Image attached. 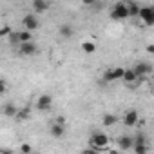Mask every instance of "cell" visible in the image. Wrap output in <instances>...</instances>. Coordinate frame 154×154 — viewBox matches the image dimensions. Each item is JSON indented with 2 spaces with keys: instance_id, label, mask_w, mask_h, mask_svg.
<instances>
[{
  "instance_id": "obj_1",
  "label": "cell",
  "mask_w": 154,
  "mask_h": 154,
  "mask_svg": "<svg viewBox=\"0 0 154 154\" xmlns=\"http://www.w3.org/2000/svg\"><path fill=\"white\" fill-rule=\"evenodd\" d=\"M107 145H109V136L103 132H94L89 140V149H94V150L105 149Z\"/></svg>"
},
{
  "instance_id": "obj_2",
  "label": "cell",
  "mask_w": 154,
  "mask_h": 154,
  "mask_svg": "<svg viewBox=\"0 0 154 154\" xmlns=\"http://www.w3.org/2000/svg\"><path fill=\"white\" fill-rule=\"evenodd\" d=\"M138 17L145 22V26H154V8L152 6H140V13Z\"/></svg>"
},
{
  "instance_id": "obj_3",
  "label": "cell",
  "mask_w": 154,
  "mask_h": 154,
  "mask_svg": "<svg viewBox=\"0 0 154 154\" xmlns=\"http://www.w3.org/2000/svg\"><path fill=\"white\" fill-rule=\"evenodd\" d=\"M111 18L114 20H123V18H129V13H127V6L125 2H116L111 9Z\"/></svg>"
},
{
  "instance_id": "obj_4",
  "label": "cell",
  "mask_w": 154,
  "mask_h": 154,
  "mask_svg": "<svg viewBox=\"0 0 154 154\" xmlns=\"http://www.w3.org/2000/svg\"><path fill=\"white\" fill-rule=\"evenodd\" d=\"M132 72L136 74V78L140 80V78H143V76H149L150 72H152V65L149 63V62H138L134 67H132Z\"/></svg>"
},
{
  "instance_id": "obj_5",
  "label": "cell",
  "mask_w": 154,
  "mask_h": 154,
  "mask_svg": "<svg viewBox=\"0 0 154 154\" xmlns=\"http://www.w3.org/2000/svg\"><path fill=\"white\" fill-rule=\"evenodd\" d=\"M22 26H24V31H35V29H38L40 27V20L35 17V15H26L24 18H22Z\"/></svg>"
},
{
  "instance_id": "obj_6",
  "label": "cell",
  "mask_w": 154,
  "mask_h": 154,
  "mask_svg": "<svg viewBox=\"0 0 154 154\" xmlns=\"http://www.w3.org/2000/svg\"><path fill=\"white\" fill-rule=\"evenodd\" d=\"M53 107V96L51 94H42V96H38V100H36V109L38 111H47V109H51Z\"/></svg>"
},
{
  "instance_id": "obj_7",
  "label": "cell",
  "mask_w": 154,
  "mask_h": 154,
  "mask_svg": "<svg viewBox=\"0 0 154 154\" xmlns=\"http://www.w3.org/2000/svg\"><path fill=\"white\" fill-rule=\"evenodd\" d=\"M138 120H140V114H138V111H134V109H131V111H127V112L123 114V125H125V127H134V125L138 123Z\"/></svg>"
},
{
  "instance_id": "obj_8",
  "label": "cell",
  "mask_w": 154,
  "mask_h": 154,
  "mask_svg": "<svg viewBox=\"0 0 154 154\" xmlns=\"http://www.w3.org/2000/svg\"><path fill=\"white\" fill-rule=\"evenodd\" d=\"M20 54L22 56H33L36 53V44L35 42H27V44H20Z\"/></svg>"
},
{
  "instance_id": "obj_9",
  "label": "cell",
  "mask_w": 154,
  "mask_h": 154,
  "mask_svg": "<svg viewBox=\"0 0 154 154\" xmlns=\"http://www.w3.org/2000/svg\"><path fill=\"white\" fill-rule=\"evenodd\" d=\"M65 131H67V127H65V125H60V123H56V122H53L51 127H49V132H51L53 138H62V136L65 134Z\"/></svg>"
},
{
  "instance_id": "obj_10",
  "label": "cell",
  "mask_w": 154,
  "mask_h": 154,
  "mask_svg": "<svg viewBox=\"0 0 154 154\" xmlns=\"http://www.w3.org/2000/svg\"><path fill=\"white\" fill-rule=\"evenodd\" d=\"M132 145H134L132 136H120L118 138V149L120 150H129V149H132Z\"/></svg>"
},
{
  "instance_id": "obj_11",
  "label": "cell",
  "mask_w": 154,
  "mask_h": 154,
  "mask_svg": "<svg viewBox=\"0 0 154 154\" xmlns=\"http://www.w3.org/2000/svg\"><path fill=\"white\" fill-rule=\"evenodd\" d=\"M17 111H18V107H17L13 102H8V103L2 107V112H4V116H8V118H15V116H17Z\"/></svg>"
},
{
  "instance_id": "obj_12",
  "label": "cell",
  "mask_w": 154,
  "mask_h": 154,
  "mask_svg": "<svg viewBox=\"0 0 154 154\" xmlns=\"http://www.w3.org/2000/svg\"><path fill=\"white\" fill-rule=\"evenodd\" d=\"M96 49H98L96 42H93V40H85V42H82V51H84L85 54H94Z\"/></svg>"
},
{
  "instance_id": "obj_13",
  "label": "cell",
  "mask_w": 154,
  "mask_h": 154,
  "mask_svg": "<svg viewBox=\"0 0 154 154\" xmlns=\"http://www.w3.org/2000/svg\"><path fill=\"white\" fill-rule=\"evenodd\" d=\"M29 118H31V109L29 107H24V109L17 111V116H15L17 122H24V120H29Z\"/></svg>"
},
{
  "instance_id": "obj_14",
  "label": "cell",
  "mask_w": 154,
  "mask_h": 154,
  "mask_svg": "<svg viewBox=\"0 0 154 154\" xmlns=\"http://www.w3.org/2000/svg\"><path fill=\"white\" fill-rule=\"evenodd\" d=\"M33 9L36 13H44V11L49 9V2H45V0H35V2H33Z\"/></svg>"
},
{
  "instance_id": "obj_15",
  "label": "cell",
  "mask_w": 154,
  "mask_h": 154,
  "mask_svg": "<svg viewBox=\"0 0 154 154\" xmlns=\"http://www.w3.org/2000/svg\"><path fill=\"white\" fill-rule=\"evenodd\" d=\"M125 6H127L129 17H138V13H140V4L138 2H125Z\"/></svg>"
},
{
  "instance_id": "obj_16",
  "label": "cell",
  "mask_w": 154,
  "mask_h": 154,
  "mask_svg": "<svg viewBox=\"0 0 154 154\" xmlns=\"http://www.w3.org/2000/svg\"><path fill=\"white\" fill-rule=\"evenodd\" d=\"M122 80H123L125 84H134L138 78H136V74L132 72V69H125V71H123V76H122Z\"/></svg>"
},
{
  "instance_id": "obj_17",
  "label": "cell",
  "mask_w": 154,
  "mask_h": 154,
  "mask_svg": "<svg viewBox=\"0 0 154 154\" xmlns=\"http://www.w3.org/2000/svg\"><path fill=\"white\" fill-rule=\"evenodd\" d=\"M116 122H118V116H114V114H103V118H102V123L105 127H112Z\"/></svg>"
},
{
  "instance_id": "obj_18",
  "label": "cell",
  "mask_w": 154,
  "mask_h": 154,
  "mask_svg": "<svg viewBox=\"0 0 154 154\" xmlns=\"http://www.w3.org/2000/svg\"><path fill=\"white\" fill-rule=\"evenodd\" d=\"M60 35H62L63 38H71V36L74 35V31H72V27H71L69 24H63V26H60Z\"/></svg>"
},
{
  "instance_id": "obj_19",
  "label": "cell",
  "mask_w": 154,
  "mask_h": 154,
  "mask_svg": "<svg viewBox=\"0 0 154 154\" xmlns=\"http://www.w3.org/2000/svg\"><path fill=\"white\" fill-rule=\"evenodd\" d=\"M132 140H134V145H147V138H145L143 132H138L136 138H132ZM134 145H132V147H134Z\"/></svg>"
},
{
  "instance_id": "obj_20",
  "label": "cell",
  "mask_w": 154,
  "mask_h": 154,
  "mask_svg": "<svg viewBox=\"0 0 154 154\" xmlns=\"http://www.w3.org/2000/svg\"><path fill=\"white\" fill-rule=\"evenodd\" d=\"M112 71V78L114 80H122V76H123V67H114V69H111Z\"/></svg>"
},
{
  "instance_id": "obj_21",
  "label": "cell",
  "mask_w": 154,
  "mask_h": 154,
  "mask_svg": "<svg viewBox=\"0 0 154 154\" xmlns=\"http://www.w3.org/2000/svg\"><path fill=\"white\" fill-rule=\"evenodd\" d=\"M11 33H13L11 26H2V27H0V38H4V36H9Z\"/></svg>"
},
{
  "instance_id": "obj_22",
  "label": "cell",
  "mask_w": 154,
  "mask_h": 154,
  "mask_svg": "<svg viewBox=\"0 0 154 154\" xmlns=\"http://www.w3.org/2000/svg\"><path fill=\"white\" fill-rule=\"evenodd\" d=\"M20 152H22V154H31V152H33L31 143H22V145H20Z\"/></svg>"
},
{
  "instance_id": "obj_23",
  "label": "cell",
  "mask_w": 154,
  "mask_h": 154,
  "mask_svg": "<svg viewBox=\"0 0 154 154\" xmlns=\"http://www.w3.org/2000/svg\"><path fill=\"white\" fill-rule=\"evenodd\" d=\"M132 149H134V152H136V154H147V150H149V149H147V145H134Z\"/></svg>"
},
{
  "instance_id": "obj_24",
  "label": "cell",
  "mask_w": 154,
  "mask_h": 154,
  "mask_svg": "<svg viewBox=\"0 0 154 154\" xmlns=\"http://www.w3.org/2000/svg\"><path fill=\"white\" fill-rule=\"evenodd\" d=\"M6 91H8V82L4 78H0V94H4Z\"/></svg>"
},
{
  "instance_id": "obj_25",
  "label": "cell",
  "mask_w": 154,
  "mask_h": 154,
  "mask_svg": "<svg viewBox=\"0 0 154 154\" xmlns=\"http://www.w3.org/2000/svg\"><path fill=\"white\" fill-rule=\"evenodd\" d=\"M82 154H100V152H98V150H94V149H85Z\"/></svg>"
},
{
  "instance_id": "obj_26",
  "label": "cell",
  "mask_w": 154,
  "mask_h": 154,
  "mask_svg": "<svg viewBox=\"0 0 154 154\" xmlns=\"http://www.w3.org/2000/svg\"><path fill=\"white\" fill-rule=\"evenodd\" d=\"M56 123H60V125H65V118H63V116H58V118H56Z\"/></svg>"
},
{
  "instance_id": "obj_27",
  "label": "cell",
  "mask_w": 154,
  "mask_h": 154,
  "mask_svg": "<svg viewBox=\"0 0 154 154\" xmlns=\"http://www.w3.org/2000/svg\"><path fill=\"white\" fill-rule=\"evenodd\" d=\"M147 51L149 53H154V45H147Z\"/></svg>"
},
{
  "instance_id": "obj_28",
  "label": "cell",
  "mask_w": 154,
  "mask_h": 154,
  "mask_svg": "<svg viewBox=\"0 0 154 154\" xmlns=\"http://www.w3.org/2000/svg\"><path fill=\"white\" fill-rule=\"evenodd\" d=\"M0 154H13L11 150H0Z\"/></svg>"
},
{
  "instance_id": "obj_29",
  "label": "cell",
  "mask_w": 154,
  "mask_h": 154,
  "mask_svg": "<svg viewBox=\"0 0 154 154\" xmlns=\"http://www.w3.org/2000/svg\"><path fill=\"white\" fill-rule=\"evenodd\" d=\"M109 154H120V150H114L112 149V150H109Z\"/></svg>"
}]
</instances>
